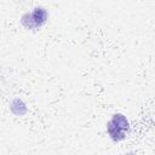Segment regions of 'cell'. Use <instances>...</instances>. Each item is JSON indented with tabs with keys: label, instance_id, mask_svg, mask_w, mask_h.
Segmentation results:
<instances>
[{
	"label": "cell",
	"instance_id": "1",
	"mask_svg": "<svg viewBox=\"0 0 155 155\" xmlns=\"http://www.w3.org/2000/svg\"><path fill=\"white\" fill-rule=\"evenodd\" d=\"M128 128H130V122L126 119V116L122 114L113 115V119L107 125V130L110 138L116 142L125 138V133L126 131H128Z\"/></svg>",
	"mask_w": 155,
	"mask_h": 155
},
{
	"label": "cell",
	"instance_id": "2",
	"mask_svg": "<svg viewBox=\"0 0 155 155\" xmlns=\"http://www.w3.org/2000/svg\"><path fill=\"white\" fill-rule=\"evenodd\" d=\"M47 21V11L42 7H35L33 12H27L22 16L21 22L28 29L40 28Z\"/></svg>",
	"mask_w": 155,
	"mask_h": 155
}]
</instances>
